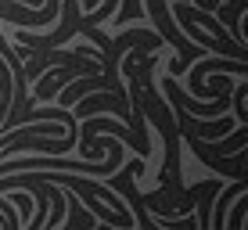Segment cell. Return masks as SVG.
<instances>
[{
    "instance_id": "1",
    "label": "cell",
    "mask_w": 248,
    "mask_h": 230,
    "mask_svg": "<svg viewBox=\"0 0 248 230\" xmlns=\"http://www.w3.org/2000/svg\"><path fill=\"white\" fill-rule=\"evenodd\" d=\"M97 133H112V137H119L123 144H130V148L137 151V158H148L151 155V144H140L133 137L130 126L115 123V119H101V115H93V119H87V123L79 126V144H76V148H83L87 155H90V151H97Z\"/></svg>"
},
{
    "instance_id": "2",
    "label": "cell",
    "mask_w": 248,
    "mask_h": 230,
    "mask_svg": "<svg viewBox=\"0 0 248 230\" xmlns=\"http://www.w3.org/2000/svg\"><path fill=\"white\" fill-rule=\"evenodd\" d=\"M198 158L212 169V173H219L223 180H241L248 173V144L241 151H234V155H223V158L219 155H202V151H198Z\"/></svg>"
},
{
    "instance_id": "3",
    "label": "cell",
    "mask_w": 248,
    "mask_h": 230,
    "mask_svg": "<svg viewBox=\"0 0 248 230\" xmlns=\"http://www.w3.org/2000/svg\"><path fill=\"white\" fill-rule=\"evenodd\" d=\"M68 201H72V205H65V219H68V227H65V230H90L93 223H97V216L83 209V201H79V198H72V194H68Z\"/></svg>"
},
{
    "instance_id": "4",
    "label": "cell",
    "mask_w": 248,
    "mask_h": 230,
    "mask_svg": "<svg viewBox=\"0 0 248 230\" xmlns=\"http://www.w3.org/2000/svg\"><path fill=\"white\" fill-rule=\"evenodd\" d=\"M7 194H11V205H18V209H22L18 223H25V219L32 216V194H29V191H22V187H18V191H7Z\"/></svg>"
}]
</instances>
